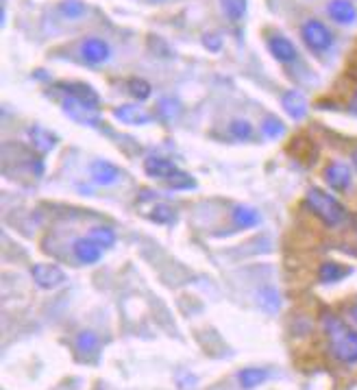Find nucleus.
<instances>
[{"label": "nucleus", "mask_w": 357, "mask_h": 390, "mask_svg": "<svg viewBox=\"0 0 357 390\" xmlns=\"http://www.w3.org/2000/svg\"><path fill=\"white\" fill-rule=\"evenodd\" d=\"M59 9L66 18H81V15L85 13V3L83 0H63Z\"/></svg>", "instance_id": "obj_25"}, {"label": "nucleus", "mask_w": 357, "mask_h": 390, "mask_svg": "<svg viewBox=\"0 0 357 390\" xmlns=\"http://www.w3.org/2000/svg\"><path fill=\"white\" fill-rule=\"evenodd\" d=\"M144 170H146V174H149V177L164 179V181H166V179L170 174H174L178 168L174 166V161H170L166 157H149L144 161Z\"/></svg>", "instance_id": "obj_13"}, {"label": "nucleus", "mask_w": 357, "mask_h": 390, "mask_svg": "<svg viewBox=\"0 0 357 390\" xmlns=\"http://www.w3.org/2000/svg\"><path fill=\"white\" fill-rule=\"evenodd\" d=\"M33 279L40 288L51 290L66 282V273L55 264H35L33 266Z\"/></svg>", "instance_id": "obj_7"}, {"label": "nucleus", "mask_w": 357, "mask_h": 390, "mask_svg": "<svg viewBox=\"0 0 357 390\" xmlns=\"http://www.w3.org/2000/svg\"><path fill=\"white\" fill-rule=\"evenodd\" d=\"M233 222H235V227H242V229H247V227H255L259 222L257 209H253L249 205H238L233 209Z\"/></svg>", "instance_id": "obj_18"}, {"label": "nucleus", "mask_w": 357, "mask_h": 390, "mask_svg": "<svg viewBox=\"0 0 357 390\" xmlns=\"http://www.w3.org/2000/svg\"><path fill=\"white\" fill-rule=\"evenodd\" d=\"M268 377V373L264 368H244L240 371V386L244 390H253L259 384H264Z\"/></svg>", "instance_id": "obj_20"}, {"label": "nucleus", "mask_w": 357, "mask_h": 390, "mask_svg": "<svg viewBox=\"0 0 357 390\" xmlns=\"http://www.w3.org/2000/svg\"><path fill=\"white\" fill-rule=\"evenodd\" d=\"M301 38L307 44V48H312L314 53H324L329 51L333 44V35L327 29V24H322L320 20H307L301 26Z\"/></svg>", "instance_id": "obj_3"}, {"label": "nucleus", "mask_w": 357, "mask_h": 390, "mask_svg": "<svg viewBox=\"0 0 357 390\" xmlns=\"http://www.w3.org/2000/svg\"><path fill=\"white\" fill-rule=\"evenodd\" d=\"M329 18L338 24H355L357 22V9L351 0H331L327 5Z\"/></svg>", "instance_id": "obj_9"}, {"label": "nucleus", "mask_w": 357, "mask_h": 390, "mask_svg": "<svg viewBox=\"0 0 357 390\" xmlns=\"http://www.w3.org/2000/svg\"><path fill=\"white\" fill-rule=\"evenodd\" d=\"M151 220L155 222H161V225H168L174 220V209L170 205H164V203H159L153 207V212H151Z\"/></svg>", "instance_id": "obj_28"}, {"label": "nucleus", "mask_w": 357, "mask_h": 390, "mask_svg": "<svg viewBox=\"0 0 357 390\" xmlns=\"http://www.w3.org/2000/svg\"><path fill=\"white\" fill-rule=\"evenodd\" d=\"M268 51H270V55L274 59L281 61V63H292V61H297V57H299L297 46L292 44L288 38H283V35H272L268 40Z\"/></svg>", "instance_id": "obj_8"}, {"label": "nucleus", "mask_w": 357, "mask_h": 390, "mask_svg": "<svg viewBox=\"0 0 357 390\" xmlns=\"http://www.w3.org/2000/svg\"><path fill=\"white\" fill-rule=\"evenodd\" d=\"M322 330L329 340V353L342 364H357V332L333 314L322 316Z\"/></svg>", "instance_id": "obj_1"}, {"label": "nucleus", "mask_w": 357, "mask_h": 390, "mask_svg": "<svg viewBox=\"0 0 357 390\" xmlns=\"http://www.w3.org/2000/svg\"><path fill=\"white\" fill-rule=\"evenodd\" d=\"M61 107H63V111H66V116H70L78 124H85V127H99L101 124L99 107L88 105L85 101H78V99H74V96H68Z\"/></svg>", "instance_id": "obj_4"}, {"label": "nucleus", "mask_w": 357, "mask_h": 390, "mask_svg": "<svg viewBox=\"0 0 357 390\" xmlns=\"http://www.w3.org/2000/svg\"><path fill=\"white\" fill-rule=\"evenodd\" d=\"M351 109L357 113V90H355V94H353V101H351Z\"/></svg>", "instance_id": "obj_31"}, {"label": "nucleus", "mask_w": 357, "mask_h": 390, "mask_svg": "<svg viewBox=\"0 0 357 390\" xmlns=\"http://www.w3.org/2000/svg\"><path fill=\"white\" fill-rule=\"evenodd\" d=\"M229 133L235 138V140H249L253 136V127L247 122V120H233L229 124Z\"/></svg>", "instance_id": "obj_29"}, {"label": "nucleus", "mask_w": 357, "mask_h": 390, "mask_svg": "<svg viewBox=\"0 0 357 390\" xmlns=\"http://www.w3.org/2000/svg\"><path fill=\"white\" fill-rule=\"evenodd\" d=\"M283 109L290 113V118H294V120H301L307 116V101H305V96L297 90H288L283 94Z\"/></svg>", "instance_id": "obj_12"}, {"label": "nucleus", "mask_w": 357, "mask_h": 390, "mask_svg": "<svg viewBox=\"0 0 357 390\" xmlns=\"http://www.w3.org/2000/svg\"><path fill=\"white\" fill-rule=\"evenodd\" d=\"M81 57H83L90 66H99V63H105L111 57V48L101 38H88L81 44Z\"/></svg>", "instance_id": "obj_6"}, {"label": "nucleus", "mask_w": 357, "mask_h": 390, "mask_svg": "<svg viewBox=\"0 0 357 390\" xmlns=\"http://www.w3.org/2000/svg\"><path fill=\"white\" fill-rule=\"evenodd\" d=\"M61 90H66V94L74 96V99L78 101H85L88 105H94V107H99L101 105V96L99 92H96L92 86L88 83H59Z\"/></svg>", "instance_id": "obj_15"}, {"label": "nucleus", "mask_w": 357, "mask_h": 390, "mask_svg": "<svg viewBox=\"0 0 357 390\" xmlns=\"http://www.w3.org/2000/svg\"><path fill=\"white\" fill-rule=\"evenodd\" d=\"M113 116H116V120H120L124 124H146V122H151V113L146 109H142L140 105H131V103L116 107Z\"/></svg>", "instance_id": "obj_11"}, {"label": "nucleus", "mask_w": 357, "mask_h": 390, "mask_svg": "<svg viewBox=\"0 0 357 390\" xmlns=\"http://www.w3.org/2000/svg\"><path fill=\"white\" fill-rule=\"evenodd\" d=\"M74 345H76L78 353L94 355L96 351H99V347H101V340H99V336H96L94 332H81L76 336V340H74Z\"/></svg>", "instance_id": "obj_19"}, {"label": "nucleus", "mask_w": 357, "mask_h": 390, "mask_svg": "<svg viewBox=\"0 0 357 390\" xmlns=\"http://www.w3.org/2000/svg\"><path fill=\"white\" fill-rule=\"evenodd\" d=\"M259 305L264 307L266 312H277L279 310V295H277V290H272V288H264L262 292H259Z\"/></svg>", "instance_id": "obj_23"}, {"label": "nucleus", "mask_w": 357, "mask_h": 390, "mask_svg": "<svg viewBox=\"0 0 357 390\" xmlns=\"http://www.w3.org/2000/svg\"><path fill=\"white\" fill-rule=\"evenodd\" d=\"M351 318H353V320L357 323V303H355V305L351 307Z\"/></svg>", "instance_id": "obj_32"}, {"label": "nucleus", "mask_w": 357, "mask_h": 390, "mask_svg": "<svg viewBox=\"0 0 357 390\" xmlns=\"http://www.w3.org/2000/svg\"><path fill=\"white\" fill-rule=\"evenodd\" d=\"M28 138H31V144H33V149H35L40 155H46L48 151H53V146H55V142H57V138H55L51 131H46V129H42V127L28 129Z\"/></svg>", "instance_id": "obj_17"}, {"label": "nucleus", "mask_w": 357, "mask_h": 390, "mask_svg": "<svg viewBox=\"0 0 357 390\" xmlns=\"http://www.w3.org/2000/svg\"><path fill=\"white\" fill-rule=\"evenodd\" d=\"M307 207L327 225V227H338L340 222H344L347 218V209L342 207L338 199H333L329 192H324L320 188H312L307 192Z\"/></svg>", "instance_id": "obj_2"}, {"label": "nucleus", "mask_w": 357, "mask_h": 390, "mask_svg": "<svg viewBox=\"0 0 357 390\" xmlns=\"http://www.w3.org/2000/svg\"><path fill=\"white\" fill-rule=\"evenodd\" d=\"M247 3L249 0H220L222 11L226 13V18L231 22H238L247 15Z\"/></svg>", "instance_id": "obj_21"}, {"label": "nucleus", "mask_w": 357, "mask_h": 390, "mask_svg": "<svg viewBox=\"0 0 357 390\" xmlns=\"http://www.w3.org/2000/svg\"><path fill=\"white\" fill-rule=\"evenodd\" d=\"M203 42H205V46L209 48V51H220V46H222V42H220V35H218V33H205Z\"/></svg>", "instance_id": "obj_30"}, {"label": "nucleus", "mask_w": 357, "mask_h": 390, "mask_svg": "<svg viewBox=\"0 0 357 390\" xmlns=\"http://www.w3.org/2000/svg\"><path fill=\"white\" fill-rule=\"evenodd\" d=\"M166 184L174 190H188V188H194V179L183 170H176L174 174H170L166 179Z\"/></svg>", "instance_id": "obj_26"}, {"label": "nucleus", "mask_w": 357, "mask_h": 390, "mask_svg": "<svg viewBox=\"0 0 357 390\" xmlns=\"http://www.w3.org/2000/svg\"><path fill=\"white\" fill-rule=\"evenodd\" d=\"M353 166L357 168V149H355V153H353Z\"/></svg>", "instance_id": "obj_33"}, {"label": "nucleus", "mask_w": 357, "mask_h": 390, "mask_svg": "<svg viewBox=\"0 0 357 390\" xmlns=\"http://www.w3.org/2000/svg\"><path fill=\"white\" fill-rule=\"evenodd\" d=\"M324 181L335 192H347L353 184L351 166L344 164V161H331V164L324 168Z\"/></svg>", "instance_id": "obj_5"}, {"label": "nucleus", "mask_w": 357, "mask_h": 390, "mask_svg": "<svg viewBox=\"0 0 357 390\" xmlns=\"http://www.w3.org/2000/svg\"><path fill=\"white\" fill-rule=\"evenodd\" d=\"M155 3H159V0H155Z\"/></svg>", "instance_id": "obj_34"}, {"label": "nucleus", "mask_w": 357, "mask_h": 390, "mask_svg": "<svg viewBox=\"0 0 357 390\" xmlns=\"http://www.w3.org/2000/svg\"><path fill=\"white\" fill-rule=\"evenodd\" d=\"M349 275H351V268L338 264V262H324L318 268V279L322 284H338V282H342L344 277H349Z\"/></svg>", "instance_id": "obj_16"}, {"label": "nucleus", "mask_w": 357, "mask_h": 390, "mask_svg": "<svg viewBox=\"0 0 357 390\" xmlns=\"http://www.w3.org/2000/svg\"><path fill=\"white\" fill-rule=\"evenodd\" d=\"M74 257L78 259L81 264H96L103 255V247H99L92 238H78L74 242Z\"/></svg>", "instance_id": "obj_10"}, {"label": "nucleus", "mask_w": 357, "mask_h": 390, "mask_svg": "<svg viewBox=\"0 0 357 390\" xmlns=\"http://www.w3.org/2000/svg\"><path fill=\"white\" fill-rule=\"evenodd\" d=\"M128 92H131L138 101H146L151 96L153 88H151L149 81H144V79H131L128 81Z\"/></svg>", "instance_id": "obj_24"}, {"label": "nucleus", "mask_w": 357, "mask_h": 390, "mask_svg": "<svg viewBox=\"0 0 357 390\" xmlns=\"http://www.w3.org/2000/svg\"><path fill=\"white\" fill-rule=\"evenodd\" d=\"M262 131L266 133V138L270 140H277L283 136V122L279 118H274V116H268L262 124Z\"/></svg>", "instance_id": "obj_27"}, {"label": "nucleus", "mask_w": 357, "mask_h": 390, "mask_svg": "<svg viewBox=\"0 0 357 390\" xmlns=\"http://www.w3.org/2000/svg\"><path fill=\"white\" fill-rule=\"evenodd\" d=\"M90 238L99 247L109 249V247H113V242H116V231H113L111 227H94V229L90 231Z\"/></svg>", "instance_id": "obj_22"}, {"label": "nucleus", "mask_w": 357, "mask_h": 390, "mask_svg": "<svg viewBox=\"0 0 357 390\" xmlns=\"http://www.w3.org/2000/svg\"><path fill=\"white\" fill-rule=\"evenodd\" d=\"M92 179L99 186H111L120 179V170H118V166H113L111 161H94Z\"/></svg>", "instance_id": "obj_14"}]
</instances>
